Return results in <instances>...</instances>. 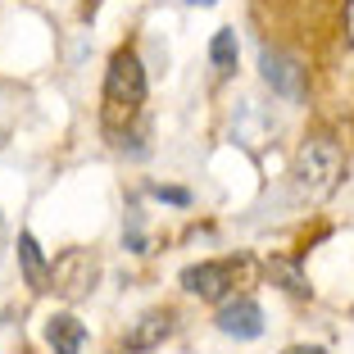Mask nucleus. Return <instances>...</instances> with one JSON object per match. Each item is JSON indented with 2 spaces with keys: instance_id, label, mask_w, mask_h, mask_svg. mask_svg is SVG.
<instances>
[{
  "instance_id": "nucleus-1",
  "label": "nucleus",
  "mask_w": 354,
  "mask_h": 354,
  "mask_svg": "<svg viewBox=\"0 0 354 354\" xmlns=\"http://www.w3.org/2000/svg\"><path fill=\"white\" fill-rule=\"evenodd\" d=\"M141 100H146V68L132 50H118L109 59V73H104V127L109 132L127 127L141 109Z\"/></svg>"
},
{
  "instance_id": "nucleus-2",
  "label": "nucleus",
  "mask_w": 354,
  "mask_h": 354,
  "mask_svg": "<svg viewBox=\"0 0 354 354\" xmlns=\"http://www.w3.org/2000/svg\"><path fill=\"white\" fill-rule=\"evenodd\" d=\"M341 146H336L332 136H313V141H304L300 155H295L291 164V187L300 200H327L336 191V182H341Z\"/></svg>"
},
{
  "instance_id": "nucleus-3",
  "label": "nucleus",
  "mask_w": 354,
  "mask_h": 354,
  "mask_svg": "<svg viewBox=\"0 0 354 354\" xmlns=\"http://www.w3.org/2000/svg\"><path fill=\"white\" fill-rule=\"evenodd\" d=\"M250 277V263L245 259H214V263H196V268L182 272V286L200 300H227L241 281Z\"/></svg>"
},
{
  "instance_id": "nucleus-4",
  "label": "nucleus",
  "mask_w": 354,
  "mask_h": 354,
  "mask_svg": "<svg viewBox=\"0 0 354 354\" xmlns=\"http://www.w3.org/2000/svg\"><path fill=\"white\" fill-rule=\"evenodd\" d=\"M95 277H100V263H95L86 250H68L50 268V281H55V291H59L64 300H82V295L95 286Z\"/></svg>"
},
{
  "instance_id": "nucleus-5",
  "label": "nucleus",
  "mask_w": 354,
  "mask_h": 354,
  "mask_svg": "<svg viewBox=\"0 0 354 354\" xmlns=\"http://www.w3.org/2000/svg\"><path fill=\"white\" fill-rule=\"evenodd\" d=\"M218 332L223 336H236V341H254V336L263 332V309L254 300H227L218 309Z\"/></svg>"
},
{
  "instance_id": "nucleus-6",
  "label": "nucleus",
  "mask_w": 354,
  "mask_h": 354,
  "mask_svg": "<svg viewBox=\"0 0 354 354\" xmlns=\"http://www.w3.org/2000/svg\"><path fill=\"white\" fill-rule=\"evenodd\" d=\"M168 332H173V318H168L164 309L141 313L132 323V332H127V354H146V350H155V345H164Z\"/></svg>"
},
{
  "instance_id": "nucleus-7",
  "label": "nucleus",
  "mask_w": 354,
  "mask_h": 354,
  "mask_svg": "<svg viewBox=\"0 0 354 354\" xmlns=\"http://www.w3.org/2000/svg\"><path fill=\"white\" fill-rule=\"evenodd\" d=\"M263 82H268L277 95H286V100H300V68H295L286 55L263 50Z\"/></svg>"
},
{
  "instance_id": "nucleus-8",
  "label": "nucleus",
  "mask_w": 354,
  "mask_h": 354,
  "mask_svg": "<svg viewBox=\"0 0 354 354\" xmlns=\"http://www.w3.org/2000/svg\"><path fill=\"white\" fill-rule=\"evenodd\" d=\"M46 341H50L55 354H82L86 345V327L77 323L73 313H55L50 323H46Z\"/></svg>"
},
{
  "instance_id": "nucleus-9",
  "label": "nucleus",
  "mask_w": 354,
  "mask_h": 354,
  "mask_svg": "<svg viewBox=\"0 0 354 354\" xmlns=\"http://www.w3.org/2000/svg\"><path fill=\"white\" fill-rule=\"evenodd\" d=\"M19 263H23V277H28L32 291H46L50 272H46V259H41V250H37V236H32V232L19 236Z\"/></svg>"
},
{
  "instance_id": "nucleus-10",
  "label": "nucleus",
  "mask_w": 354,
  "mask_h": 354,
  "mask_svg": "<svg viewBox=\"0 0 354 354\" xmlns=\"http://www.w3.org/2000/svg\"><path fill=\"white\" fill-rule=\"evenodd\" d=\"M209 59H214L218 73H232V68H236V32L223 28L218 37H214V46H209Z\"/></svg>"
},
{
  "instance_id": "nucleus-11",
  "label": "nucleus",
  "mask_w": 354,
  "mask_h": 354,
  "mask_svg": "<svg viewBox=\"0 0 354 354\" xmlns=\"http://www.w3.org/2000/svg\"><path fill=\"white\" fill-rule=\"evenodd\" d=\"M268 272H272V277H281V281H286V291H295V295H309V286H304V277H300V272L291 268V263H268Z\"/></svg>"
},
{
  "instance_id": "nucleus-12",
  "label": "nucleus",
  "mask_w": 354,
  "mask_h": 354,
  "mask_svg": "<svg viewBox=\"0 0 354 354\" xmlns=\"http://www.w3.org/2000/svg\"><path fill=\"white\" fill-rule=\"evenodd\" d=\"M155 196H159V200H173V205H187V191H173V187H168V191L155 187Z\"/></svg>"
},
{
  "instance_id": "nucleus-13",
  "label": "nucleus",
  "mask_w": 354,
  "mask_h": 354,
  "mask_svg": "<svg viewBox=\"0 0 354 354\" xmlns=\"http://www.w3.org/2000/svg\"><path fill=\"white\" fill-rule=\"evenodd\" d=\"M286 354H327V350H318V345H291Z\"/></svg>"
},
{
  "instance_id": "nucleus-14",
  "label": "nucleus",
  "mask_w": 354,
  "mask_h": 354,
  "mask_svg": "<svg viewBox=\"0 0 354 354\" xmlns=\"http://www.w3.org/2000/svg\"><path fill=\"white\" fill-rule=\"evenodd\" d=\"M345 23H350V41H354V0H350V10H345Z\"/></svg>"
},
{
  "instance_id": "nucleus-15",
  "label": "nucleus",
  "mask_w": 354,
  "mask_h": 354,
  "mask_svg": "<svg viewBox=\"0 0 354 354\" xmlns=\"http://www.w3.org/2000/svg\"><path fill=\"white\" fill-rule=\"evenodd\" d=\"M187 5H214V0H187Z\"/></svg>"
}]
</instances>
